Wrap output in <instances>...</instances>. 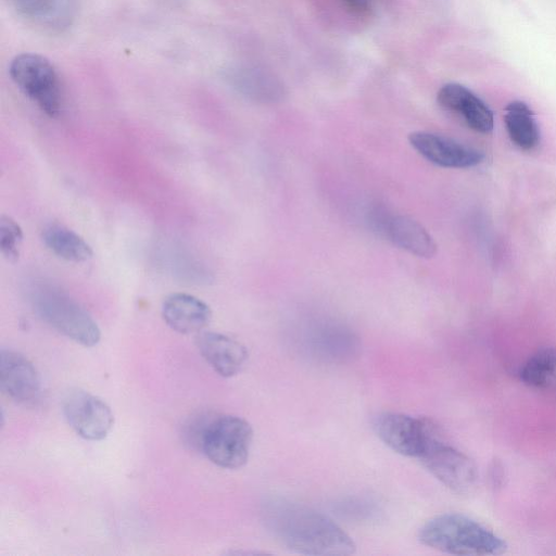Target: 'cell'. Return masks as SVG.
Masks as SVG:
<instances>
[{
    "label": "cell",
    "instance_id": "cell-1",
    "mask_svg": "<svg viewBox=\"0 0 556 556\" xmlns=\"http://www.w3.org/2000/svg\"><path fill=\"white\" fill-rule=\"evenodd\" d=\"M262 516L270 534L295 553L343 556L355 552L354 541L338 523L304 504L273 497L263 505Z\"/></svg>",
    "mask_w": 556,
    "mask_h": 556
},
{
    "label": "cell",
    "instance_id": "cell-2",
    "mask_svg": "<svg viewBox=\"0 0 556 556\" xmlns=\"http://www.w3.org/2000/svg\"><path fill=\"white\" fill-rule=\"evenodd\" d=\"M419 541L454 555H498L507 545L479 522L460 514H442L429 519L419 530Z\"/></svg>",
    "mask_w": 556,
    "mask_h": 556
},
{
    "label": "cell",
    "instance_id": "cell-3",
    "mask_svg": "<svg viewBox=\"0 0 556 556\" xmlns=\"http://www.w3.org/2000/svg\"><path fill=\"white\" fill-rule=\"evenodd\" d=\"M29 301L46 324L72 341L87 348L100 341L101 331L92 316L60 288L36 283L30 289Z\"/></svg>",
    "mask_w": 556,
    "mask_h": 556
},
{
    "label": "cell",
    "instance_id": "cell-4",
    "mask_svg": "<svg viewBox=\"0 0 556 556\" xmlns=\"http://www.w3.org/2000/svg\"><path fill=\"white\" fill-rule=\"evenodd\" d=\"M9 75L17 88L48 116L55 118L61 114V84L48 59L36 53H21L11 61Z\"/></svg>",
    "mask_w": 556,
    "mask_h": 556
},
{
    "label": "cell",
    "instance_id": "cell-5",
    "mask_svg": "<svg viewBox=\"0 0 556 556\" xmlns=\"http://www.w3.org/2000/svg\"><path fill=\"white\" fill-rule=\"evenodd\" d=\"M252 441L253 429L245 419L218 415L211 417L200 450L216 466L237 469L248 462Z\"/></svg>",
    "mask_w": 556,
    "mask_h": 556
},
{
    "label": "cell",
    "instance_id": "cell-6",
    "mask_svg": "<svg viewBox=\"0 0 556 556\" xmlns=\"http://www.w3.org/2000/svg\"><path fill=\"white\" fill-rule=\"evenodd\" d=\"M426 469L450 490L466 494L478 481L475 463L462 451L442 439L438 429L418 458Z\"/></svg>",
    "mask_w": 556,
    "mask_h": 556
},
{
    "label": "cell",
    "instance_id": "cell-7",
    "mask_svg": "<svg viewBox=\"0 0 556 556\" xmlns=\"http://www.w3.org/2000/svg\"><path fill=\"white\" fill-rule=\"evenodd\" d=\"M377 437L392 451L419 458L437 429L429 421L406 414L383 412L372 419Z\"/></svg>",
    "mask_w": 556,
    "mask_h": 556
},
{
    "label": "cell",
    "instance_id": "cell-8",
    "mask_svg": "<svg viewBox=\"0 0 556 556\" xmlns=\"http://www.w3.org/2000/svg\"><path fill=\"white\" fill-rule=\"evenodd\" d=\"M62 410L67 424L85 440L105 439L114 424L110 406L81 389H72L64 395Z\"/></svg>",
    "mask_w": 556,
    "mask_h": 556
},
{
    "label": "cell",
    "instance_id": "cell-9",
    "mask_svg": "<svg viewBox=\"0 0 556 556\" xmlns=\"http://www.w3.org/2000/svg\"><path fill=\"white\" fill-rule=\"evenodd\" d=\"M0 389L17 404L37 405L42 395L40 376L34 364L22 353L0 351Z\"/></svg>",
    "mask_w": 556,
    "mask_h": 556
},
{
    "label": "cell",
    "instance_id": "cell-10",
    "mask_svg": "<svg viewBox=\"0 0 556 556\" xmlns=\"http://www.w3.org/2000/svg\"><path fill=\"white\" fill-rule=\"evenodd\" d=\"M370 220L380 235L416 256L430 258L437 253V244L431 235L412 217L375 210Z\"/></svg>",
    "mask_w": 556,
    "mask_h": 556
},
{
    "label": "cell",
    "instance_id": "cell-11",
    "mask_svg": "<svg viewBox=\"0 0 556 556\" xmlns=\"http://www.w3.org/2000/svg\"><path fill=\"white\" fill-rule=\"evenodd\" d=\"M410 146L430 163L446 168H467L480 164L484 154L453 138L430 131H414Z\"/></svg>",
    "mask_w": 556,
    "mask_h": 556
},
{
    "label": "cell",
    "instance_id": "cell-12",
    "mask_svg": "<svg viewBox=\"0 0 556 556\" xmlns=\"http://www.w3.org/2000/svg\"><path fill=\"white\" fill-rule=\"evenodd\" d=\"M443 109L460 116L469 128L489 134L494 127V115L489 105L467 87L458 83L443 85L437 94Z\"/></svg>",
    "mask_w": 556,
    "mask_h": 556
},
{
    "label": "cell",
    "instance_id": "cell-13",
    "mask_svg": "<svg viewBox=\"0 0 556 556\" xmlns=\"http://www.w3.org/2000/svg\"><path fill=\"white\" fill-rule=\"evenodd\" d=\"M195 343L206 363L225 378L239 374L249 357L242 343L219 332H199Z\"/></svg>",
    "mask_w": 556,
    "mask_h": 556
},
{
    "label": "cell",
    "instance_id": "cell-14",
    "mask_svg": "<svg viewBox=\"0 0 556 556\" xmlns=\"http://www.w3.org/2000/svg\"><path fill=\"white\" fill-rule=\"evenodd\" d=\"M162 317L176 332L199 333L211 321L212 311L205 302L194 295L172 293L163 301Z\"/></svg>",
    "mask_w": 556,
    "mask_h": 556
},
{
    "label": "cell",
    "instance_id": "cell-15",
    "mask_svg": "<svg viewBox=\"0 0 556 556\" xmlns=\"http://www.w3.org/2000/svg\"><path fill=\"white\" fill-rule=\"evenodd\" d=\"M27 22L50 31L70 27L76 15L75 0H7Z\"/></svg>",
    "mask_w": 556,
    "mask_h": 556
},
{
    "label": "cell",
    "instance_id": "cell-16",
    "mask_svg": "<svg viewBox=\"0 0 556 556\" xmlns=\"http://www.w3.org/2000/svg\"><path fill=\"white\" fill-rule=\"evenodd\" d=\"M504 123L509 139L519 149L530 151L540 143L541 132L530 106L516 100L505 108Z\"/></svg>",
    "mask_w": 556,
    "mask_h": 556
},
{
    "label": "cell",
    "instance_id": "cell-17",
    "mask_svg": "<svg viewBox=\"0 0 556 556\" xmlns=\"http://www.w3.org/2000/svg\"><path fill=\"white\" fill-rule=\"evenodd\" d=\"M45 245L62 260L81 263L91 258V247L78 233L61 225H49L42 230Z\"/></svg>",
    "mask_w": 556,
    "mask_h": 556
},
{
    "label": "cell",
    "instance_id": "cell-18",
    "mask_svg": "<svg viewBox=\"0 0 556 556\" xmlns=\"http://www.w3.org/2000/svg\"><path fill=\"white\" fill-rule=\"evenodd\" d=\"M519 377L536 389H556V349L542 348L522 365Z\"/></svg>",
    "mask_w": 556,
    "mask_h": 556
},
{
    "label": "cell",
    "instance_id": "cell-19",
    "mask_svg": "<svg viewBox=\"0 0 556 556\" xmlns=\"http://www.w3.org/2000/svg\"><path fill=\"white\" fill-rule=\"evenodd\" d=\"M232 84L244 94L261 100H275L281 94V86L273 76L257 70L242 68L231 74Z\"/></svg>",
    "mask_w": 556,
    "mask_h": 556
},
{
    "label": "cell",
    "instance_id": "cell-20",
    "mask_svg": "<svg viewBox=\"0 0 556 556\" xmlns=\"http://www.w3.org/2000/svg\"><path fill=\"white\" fill-rule=\"evenodd\" d=\"M23 242L21 226L10 216L0 217V252L9 262H16Z\"/></svg>",
    "mask_w": 556,
    "mask_h": 556
},
{
    "label": "cell",
    "instance_id": "cell-21",
    "mask_svg": "<svg viewBox=\"0 0 556 556\" xmlns=\"http://www.w3.org/2000/svg\"><path fill=\"white\" fill-rule=\"evenodd\" d=\"M211 417V414L200 413L189 418L182 427L184 440L200 450L202 437Z\"/></svg>",
    "mask_w": 556,
    "mask_h": 556
},
{
    "label": "cell",
    "instance_id": "cell-22",
    "mask_svg": "<svg viewBox=\"0 0 556 556\" xmlns=\"http://www.w3.org/2000/svg\"><path fill=\"white\" fill-rule=\"evenodd\" d=\"M351 11L364 14L371 10L374 0H340Z\"/></svg>",
    "mask_w": 556,
    "mask_h": 556
}]
</instances>
